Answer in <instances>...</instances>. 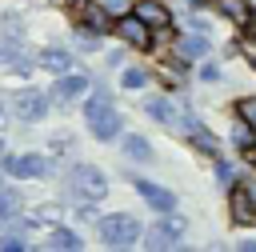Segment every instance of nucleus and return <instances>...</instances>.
I'll list each match as a JSON object with an SVG mask.
<instances>
[{"mask_svg":"<svg viewBox=\"0 0 256 252\" xmlns=\"http://www.w3.org/2000/svg\"><path fill=\"white\" fill-rule=\"evenodd\" d=\"M116 36L128 44V48H152V28L136 16V12H124V16H116Z\"/></svg>","mask_w":256,"mask_h":252,"instance_id":"nucleus-5","label":"nucleus"},{"mask_svg":"<svg viewBox=\"0 0 256 252\" xmlns=\"http://www.w3.org/2000/svg\"><path fill=\"white\" fill-rule=\"evenodd\" d=\"M88 92V76L84 72H64L56 84H52V100H76V96H84Z\"/></svg>","mask_w":256,"mask_h":252,"instance_id":"nucleus-9","label":"nucleus"},{"mask_svg":"<svg viewBox=\"0 0 256 252\" xmlns=\"http://www.w3.org/2000/svg\"><path fill=\"white\" fill-rule=\"evenodd\" d=\"M148 116L160 120V124H176V116L168 112V100H148Z\"/></svg>","mask_w":256,"mask_h":252,"instance_id":"nucleus-19","label":"nucleus"},{"mask_svg":"<svg viewBox=\"0 0 256 252\" xmlns=\"http://www.w3.org/2000/svg\"><path fill=\"white\" fill-rule=\"evenodd\" d=\"M248 140H252V132H248V124H244V128L236 124V144H248Z\"/></svg>","mask_w":256,"mask_h":252,"instance_id":"nucleus-24","label":"nucleus"},{"mask_svg":"<svg viewBox=\"0 0 256 252\" xmlns=\"http://www.w3.org/2000/svg\"><path fill=\"white\" fill-rule=\"evenodd\" d=\"M236 108H240V120H244L248 128H256V96H248V100H240Z\"/></svg>","mask_w":256,"mask_h":252,"instance_id":"nucleus-21","label":"nucleus"},{"mask_svg":"<svg viewBox=\"0 0 256 252\" xmlns=\"http://www.w3.org/2000/svg\"><path fill=\"white\" fill-rule=\"evenodd\" d=\"M84 120H88V128H92V136L96 140H104V144H112L116 136H120V112L108 104V92H92L88 96V104H84Z\"/></svg>","mask_w":256,"mask_h":252,"instance_id":"nucleus-1","label":"nucleus"},{"mask_svg":"<svg viewBox=\"0 0 256 252\" xmlns=\"http://www.w3.org/2000/svg\"><path fill=\"white\" fill-rule=\"evenodd\" d=\"M0 248H8V252H12V248H24V240H20V236H8V240H4Z\"/></svg>","mask_w":256,"mask_h":252,"instance_id":"nucleus-25","label":"nucleus"},{"mask_svg":"<svg viewBox=\"0 0 256 252\" xmlns=\"http://www.w3.org/2000/svg\"><path fill=\"white\" fill-rule=\"evenodd\" d=\"M248 160H252V168H256V152H252V156H248Z\"/></svg>","mask_w":256,"mask_h":252,"instance_id":"nucleus-26","label":"nucleus"},{"mask_svg":"<svg viewBox=\"0 0 256 252\" xmlns=\"http://www.w3.org/2000/svg\"><path fill=\"white\" fill-rule=\"evenodd\" d=\"M200 76H204V80H220V72H216V64H204V68H200Z\"/></svg>","mask_w":256,"mask_h":252,"instance_id":"nucleus-23","label":"nucleus"},{"mask_svg":"<svg viewBox=\"0 0 256 252\" xmlns=\"http://www.w3.org/2000/svg\"><path fill=\"white\" fill-rule=\"evenodd\" d=\"M4 172L16 176V180H40V176H48V156H40V152L4 156Z\"/></svg>","mask_w":256,"mask_h":252,"instance_id":"nucleus-4","label":"nucleus"},{"mask_svg":"<svg viewBox=\"0 0 256 252\" xmlns=\"http://www.w3.org/2000/svg\"><path fill=\"white\" fill-rule=\"evenodd\" d=\"M0 116H4V108H0Z\"/></svg>","mask_w":256,"mask_h":252,"instance_id":"nucleus-28","label":"nucleus"},{"mask_svg":"<svg viewBox=\"0 0 256 252\" xmlns=\"http://www.w3.org/2000/svg\"><path fill=\"white\" fill-rule=\"evenodd\" d=\"M216 12L228 16V20H240V24L248 20V4L244 0H216Z\"/></svg>","mask_w":256,"mask_h":252,"instance_id":"nucleus-17","label":"nucleus"},{"mask_svg":"<svg viewBox=\"0 0 256 252\" xmlns=\"http://www.w3.org/2000/svg\"><path fill=\"white\" fill-rule=\"evenodd\" d=\"M132 12H136V16H140V20L152 28V32L172 24V16H168V8H164L160 0H136V4H132Z\"/></svg>","mask_w":256,"mask_h":252,"instance_id":"nucleus-10","label":"nucleus"},{"mask_svg":"<svg viewBox=\"0 0 256 252\" xmlns=\"http://www.w3.org/2000/svg\"><path fill=\"white\" fill-rule=\"evenodd\" d=\"M20 196L12 192V188H0V220H12V216H20Z\"/></svg>","mask_w":256,"mask_h":252,"instance_id":"nucleus-18","label":"nucleus"},{"mask_svg":"<svg viewBox=\"0 0 256 252\" xmlns=\"http://www.w3.org/2000/svg\"><path fill=\"white\" fill-rule=\"evenodd\" d=\"M124 152L128 160H152V144L144 136H124Z\"/></svg>","mask_w":256,"mask_h":252,"instance_id":"nucleus-16","label":"nucleus"},{"mask_svg":"<svg viewBox=\"0 0 256 252\" xmlns=\"http://www.w3.org/2000/svg\"><path fill=\"white\" fill-rule=\"evenodd\" d=\"M204 48H208V44H204L200 36H184V40H180V52H184V56H200Z\"/></svg>","mask_w":256,"mask_h":252,"instance_id":"nucleus-22","label":"nucleus"},{"mask_svg":"<svg viewBox=\"0 0 256 252\" xmlns=\"http://www.w3.org/2000/svg\"><path fill=\"white\" fill-rule=\"evenodd\" d=\"M0 156H4V140H0Z\"/></svg>","mask_w":256,"mask_h":252,"instance_id":"nucleus-27","label":"nucleus"},{"mask_svg":"<svg viewBox=\"0 0 256 252\" xmlns=\"http://www.w3.org/2000/svg\"><path fill=\"white\" fill-rule=\"evenodd\" d=\"M48 104H52V96L48 92H36V88H28V92H16V100H12V108H16V116L20 120H44L48 116Z\"/></svg>","mask_w":256,"mask_h":252,"instance_id":"nucleus-6","label":"nucleus"},{"mask_svg":"<svg viewBox=\"0 0 256 252\" xmlns=\"http://www.w3.org/2000/svg\"><path fill=\"white\" fill-rule=\"evenodd\" d=\"M72 184L84 200H104L108 196V176L96 168V164H76L72 168Z\"/></svg>","mask_w":256,"mask_h":252,"instance_id":"nucleus-3","label":"nucleus"},{"mask_svg":"<svg viewBox=\"0 0 256 252\" xmlns=\"http://www.w3.org/2000/svg\"><path fill=\"white\" fill-rule=\"evenodd\" d=\"M96 232H100V240H104V248H132L144 232H140V224L132 220V216H124V212H116V216H104L100 224H96Z\"/></svg>","mask_w":256,"mask_h":252,"instance_id":"nucleus-2","label":"nucleus"},{"mask_svg":"<svg viewBox=\"0 0 256 252\" xmlns=\"http://www.w3.org/2000/svg\"><path fill=\"white\" fill-rule=\"evenodd\" d=\"M188 140H192V144H196L200 152H208V156L216 152V136H212V132H204V128H200L196 120H188Z\"/></svg>","mask_w":256,"mask_h":252,"instance_id":"nucleus-15","label":"nucleus"},{"mask_svg":"<svg viewBox=\"0 0 256 252\" xmlns=\"http://www.w3.org/2000/svg\"><path fill=\"white\" fill-rule=\"evenodd\" d=\"M228 204H232V220L236 224H256V200H252L248 188H232Z\"/></svg>","mask_w":256,"mask_h":252,"instance_id":"nucleus-11","label":"nucleus"},{"mask_svg":"<svg viewBox=\"0 0 256 252\" xmlns=\"http://www.w3.org/2000/svg\"><path fill=\"white\" fill-rule=\"evenodd\" d=\"M40 64H44L52 76H64V72H72V56H68L64 48H44V52H40Z\"/></svg>","mask_w":256,"mask_h":252,"instance_id":"nucleus-13","label":"nucleus"},{"mask_svg":"<svg viewBox=\"0 0 256 252\" xmlns=\"http://www.w3.org/2000/svg\"><path fill=\"white\" fill-rule=\"evenodd\" d=\"M132 184H136V192L144 196V204H152L156 212H172V208H176V196H172L168 188H160V184H152V180H144V176H136Z\"/></svg>","mask_w":256,"mask_h":252,"instance_id":"nucleus-8","label":"nucleus"},{"mask_svg":"<svg viewBox=\"0 0 256 252\" xmlns=\"http://www.w3.org/2000/svg\"><path fill=\"white\" fill-rule=\"evenodd\" d=\"M48 248H60V252H80V236L72 228H52L48 232Z\"/></svg>","mask_w":256,"mask_h":252,"instance_id":"nucleus-14","label":"nucleus"},{"mask_svg":"<svg viewBox=\"0 0 256 252\" xmlns=\"http://www.w3.org/2000/svg\"><path fill=\"white\" fill-rule=\"evenodd\" d=\"M120 84H124V88H144V84H148V72H144V68H128Z\"/></svg>","mask_w":256,"mask_h":252,"instance_id":"nucleus-20","label":"nucleus"},{"mask_svg":"<svg viewBox=\"0 0 256 252\" xmlns=\"http://www.w3.org/2000/svg\"><path fill=\"white\" fill-rule=\"evenodd\" d=\"M180 232H184V220L180 216H168V220H160V224H152L144 232V244H152V248H176L180 244Z\"/></svg>","mask_w":256,"mask_h":252,"instance_id":"nucleus-7","label":"nucleus"},{"mask_svg":"<svg viewBox=\"0 0 256 252\" xmlns=\"http://www.w3.org/2000/svg\"><path fill=\"white\" fill-rule=\"evenodd\" d=\"M104 12H108L104 4H80V24L92 32H104V28H112V16H104Z\"/></svg>","mask_w":256,"mask_h":252,"instance_id":"nucleus-12","label":"nucleus"}]
</instances>
